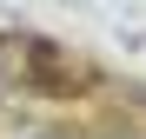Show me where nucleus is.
I'll return each instance as SVG.
<instances>
[{
  "label": "nucleus",
  "instance_id": "f257e3e1",
  "mask_svg": "<svg viewBox=\"0 0 146 139\" xmlns=\"http://www.w3.org/2000/svg\"><path fill=\"white\" fill-rule=\"evenodd\" d=\"M40 139H53V132H40Z\"/></svg>",
  "mask_w": 146,
  "mask_h": 139
}]
</instances>
